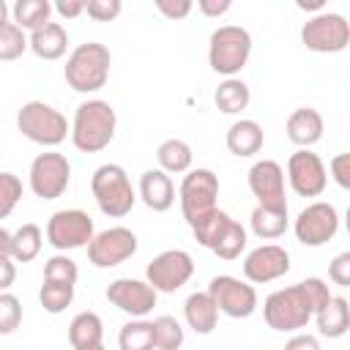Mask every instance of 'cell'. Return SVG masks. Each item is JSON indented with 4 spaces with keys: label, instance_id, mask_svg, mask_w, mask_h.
Returning a JSON list of instances; mask_svg holds the SVG:
<instances>
[{
    "label": "cell",
    "instance_id": "1",
    "mask_svg": "<svg viewBox=\"0 0 350 350\" xmlns=\"http://www.w3.org/2000/svg\"><path fill=\"white\" fill-rule=\"evenodd\" d=\"M115 126H118V115H115L112 104L104 98H90V101H82L77 107L68 137H71L77 150L98 153L112 142Z\"/></svg>",
    "mask_w": 350,
    "mask_h": 350
},
{
    "label": "cell",
    "instance_id": "2",
    "mask_svg": "<svg viewBox=\"0 0 350 350\" xmlns=\"http://www.w3.org/2000/svg\"><path fill=\"white\" fill-rule=\"evenodd\" d=\"M109 66H112V55L104 44L98 41H88L79 44L68 60H66V82L77 90V93H96L107 85L109 79Z\"/></svg>",
    "mask_w": 350,
    "mask_h": 350
},
{
    "label": "cell",
    "instance_id": "3",
    "mask_svg": "<svg viewBox=\"0 0 350 350\" xmlns=\"http://www.w3.org/2000/svg\"><path fill=\"white\" fill-rule=\"evenodd\" d=\"M90 189H93L98 211L109 219H120L131 213L137 202V191L120 164H101L90 178Z\"/></svg>",
    "mask_w": 350,
    "mask_h": 350
},
{
    "label": "cell",
    "instance_id": "4",
    "mask_svg": "<svg viewBox=\"0 0 350 350\" xmlns=\"http://www.w3.org/2000/svg\"><path fill=\"white\" fill-rule=\"evenodd\" d=\"M252 55V36L241 25H221L211 33L208 44V63L216 74H224L227 79L235 77Z\"/></svg>",
    "mask_w": 350,
    "mask_h": 350
},
{
    "label": "cell",
    "instance_id": "5",
    "mask_svg": "<svg viewBox=\"0 0 350 350\" xmlns=\"http://www.w3.org/2000/svg\"><path fill=\"white\" fill-rule=\"evenodd\" d=\"M16 129L22 131V137H27L30 142L44 145V148H55L71 134L66 115H60L55 107H49L44 101L22 104V109L16 112Z\"/></svg>",
    "mask_w": 350,
    "mask_h": 350
},
{
    "label": "cell",
    "instance_id": "6",
    "mask_svg": "<svg viewBox=\"0 0 350 350\" xmlns=\"http://www.w3.org/2000/svg\"><path fill=\"white\" fill-rule=\"evenodd\" d=\"M262 317H265L268 328H273V331H298L314 317V312H312V304L306 301L301 284H290L265 298Z\"/></svg>",
    "mask_w": 350,
    "mask_h": 350
},
{
    "label": "cell",
    "instance_id": "7",
    "mask_svg": "<svg viewBox=\"0 0 350 350\" xmlns=\"http://www.w3.org/2000/svg\"><path fill=\"white\" fill-rule=\"evenodd\" d=\"M301 41L306 49L320 52V55H334L347 49L350 44V22L342 14L334 11H320L312 19L304 22L301 27Z\"/></svg>",
    "mask_w": 350,
    "mask_h": 350
},
{
    "label": "cell",
    "instance_id": "8",
    "mask_svg": "<svg viewBox=\"0 0 350 350\" xmlns=\"http://www.w3.org/2000/svg\"><path fill=\"white\" fill-rule=\"evenodd\" d=\"M180 211L183 219L189 221V227L194 221H200L205 213H211L216 208V197H219V178L213 170L197 167L189 170L180 180Z\"/></svg>",
    "mask_w": 350,
    "mask_h": 350
},
{
    "label": "cell",
    "instance_id": "9",
    "mask_svg": "<svg viewBox=\"0 0 350 350\" xmlns=\"http://www.w3.org/2000/svg\"><path fill=\"white\" fill-rule=\"evenodd\" d=\"M93 219L79 211V208H66V211H55L46 221V241L57 249V252H68V249H82L93 241Z\"/></svg>",
    "mask_w": 350,
    "mask_h": 350
},
{
    "label": "cell",
    "instance_id": "10",
    "mask_svg": "<svg viewBox=\"0 0 350 350\" xmlns=\"http://www.w3.org/2000/svg\"><path fill=\"white\" fill-rule=\"evenodd\" d=\"M194 273V260L183 249H167L156 254L145 268V282L156 293H175L180 290Z\"/></svg>",
    "mask_w": 350,
    "mask_h": 350
},
{
    "label": "cell",
    "instance_id": "11",
    "mask_svg": "<svg viewBox=\"0 0 350 350\" xmlns=\"http://www.w3.org/2000/svg\"><path fill=\"white\" fill-rule=\"evenodd\" d=\"M71 180V164L63 153L46 150L38 153L30 164V189L41 200H57Z\"/></svg>",
    "mask_w": 350,
    "mask_h": 350
},
{
    "label": "cell",
    "instance_id": "12",
    "mask_svg": "<svg viewBox=\"0 0 350 350\" xmlns=\"http://www.w3.org/2000/svg\"><path fill=\"white\" fill-rule=\"evenodd\" d=\"M205 293L213 298L219 312H224L227 317H235V320L249 317L257 309V290L249 282H241V279L227 276V273L213 276Z\"/></svg>",
    "mask_w": 350,
    "mask_h": 350
},
{
    "label": "cell",
    "instance_id": "13",
    "mask_svg": "<svg viewBox=\"0 0 350 350\" xmlns=\"http://www.w3.org/2000/svg\"><path fill=\"white\" fill-rule=\"evenodd\" d=\"M287 180L298 197H320L328 186V172L317 153H312L309 148H298L287 159Z\"/></svg>",
    "mask_w": 350,
    "mask_h": 350
},
{
    "label": "cell",
    "instance_id": "14",
    "mask_svg": "<svg viewBox=\"0 0 350 350\" xmlns=\"http://www.w3.org/2000/svg\"><path fill=\"white\" fill-rule=\"evenodd\" d=\"M137 252V235L129 227H109L93 235L88 243V260L96 268H115L134 257Z\"/></svg>",
    "mask_w": 350,
    "mask_h": 350
},
{
    "label": "cell",
    "instance_id": "15",
    "mask_svg": "<svg viewBox=\"0 0 350 350\" xmlns=\"http://www.w3.org/2000/svg\"><path fill=\"white\" fill-rule=\"evenodd\" d=\"M293 230H295V238L304 246H323V243H328L336 235V230H339V213H336V208L331 202H320V200L317 202H309L298 213Z\"/></svg>",
    "mask_w": 350,
    "mask_h": 350
},
{
    "label": "cell",
    "instance_id": "16",
    "mask_svg": "<svg viewBox=\"0 0 350 350\" xmlns=\"http://www.w3.org/2000/svg\"><path fill=\"white\" fill-rule=\"evenodd\" d=\"M249 189L257 197L260 208H273V211H287V197H284V170L273 159L254 161L249 170Z\"/></svg>",
    "mask_w": 350,
    "mask_h": 350
},
{
    "label": "cell",
    "instance_id": "17",
    "mask_svg": "<svg viewBox=\"0 0 350 350\" xmlns=\"http://www.w3.org/2000/svg\"><path fill=\"white\" fill-rule=\"evenodd\" d=\"M156 295H159V293H156L148 282H142V279H129V276L115 279V282H109V287H107V301H109L112 306H118L120 312L131 314V317H145V314H150L153 306H156Z\"/></svg>",
    "mask_w": 350,
    "mask_h": 350
},
{
    "label": "cell",
    "instance_id": "18",
    "mask_svg": "<svg viewBox=\"0 0 350 350\" xmlns=\"http://www.w3.org/2000/svg\"><path fill=\"white\" fill-rule=\"evenodd\" d=\"M287 271H290V254L279 243H262V246L252 249L243 260V276L252 284L273 282V279L284 276Z\"/></svg>",
    "mask_w": 350,
    "mask_h": 350
},
{
    "label": "cell",
    "instance_id": "19",
    "mask_svg": "<svg viewBox=\"0 0 350 350\" xmlns=\"http://www.w3.org/2000/svg\"><path fill=\"white\" fill-rule=\"evenodd\" d=\"M150 211L156 213H164L172 208L175 202V186H172V178L161 170H145L142 178H139V194H137Z\"/></svg>",
    "mask_w": 350,
    "mask_h": 350
},
{
    "label": "cell",
    "instance_id": "20",
    "mask_svg": "<svg viewBox=\"0 0 350 350\" xmlns=\"http://www.w3.org/2000/svg\"><path fill=\"white\" fill-rule=\"evenodd\" d=\"M287 137L298 148H309L323 139V115L314 107H298L287 118Z\"/></svg>",
    "mask_w": 350,
    "mask_h": 350
},
{
    "label": "cell",
    "instance_id": "21",
    "mask_svg": "<svg viewBox=\"0 0 350 350\" xmlns=\"http://www.w3.org/2000/svg\"><path fill=\"white\" fill-rule=\"evenodd\" d=\"M27 46H30L33 55L41 57V60H57V57H63L66 49H68V33H66L63 25L46 22L44 27H38V30L30 33Z\"/></svg>",
    "mask_w": 350,
    "mask_h": 350
},
{
    "label": "cell",
    "instance_id": "22",
    "mask_svg": "<svg viewBox=\"0 0 350 350\" xmlns=\"http://www.w3.org/2000/svg\"><path fill=\"white\" fill-rule=\"evenodd\" d=\"M262 139H265L262 126L257 120H249V118H241L227 129V150L238 159L254 156L262 148Z\"/></svg>",
    "mask_w": 350,
    "mask_h": 350
},
{
    "label": "cell",
    "instance_id": "23",
    "mask_svg": "<svg viewBox=\"0 0 350 350\" xmlns=\"http://www.w3.org/2000/svg\"><path fill=\"white\" fill-rule=\"evenodd\" d=\"M183 317L194 334H211L219 323V309L208 293H191L183 304Z\"/></svg>",
    "mask_w": 350,
    "mask_h": 350
},
{
    "label": "cell",
    "instance_id": "24",
    "mask_svg": "<svg viewBox=\"0 0 350 350\" xmlns=\"http://www.w3.org/2000/svg\"><path fill=\"white\" fill-rule=\"evenodd\" d=\"M104 339V323L96 312H79L71 323H68V342L74 350H88L101 345Z\"/></svg>",
    "mask_w": 350,
    "mask_h": 350
},
{
    "label": "cell",
    "instance_id": "25",
    "mask_svg": "<svg viewBox=\"0 0 350 350\" xmlns=\"http://www.w3.org/2000/svg\"><path fill=\"white\" fill-rule=\"evenodd\" d=\"M314 320H317V331H320L323 336L339 339V336H345L347 328H350V306H347L345 298H331V301L314 314Z\"/></svg>",
    "mask_w": 350,
    "mask_h": 350
},
{
    "label": "cell",
    "instance_id": "26",
    "mask_svg": "<svg viewBox=\"0 0 350 350\" xmlns=\"http://www.w3.org/2000/svg\"><path fill=\"white\" fill-rule=\"evenodd\" d=\"M249 98H252L249 85H246L243 79H235V77L224 79V82L216 88V93H213V101H216L219 112H224V115H238V112H243V109L249 107Z\"/></svg>",
    "mask_w": 350,
    "mask_h": 350
},
{
    "label": "cell",
    "instance_id": "27",
    "mask_svg": "<svg viewBox=\"0 0 350 350\" xmlns=\"http://www.w3.org/2000/svg\"><path fill=\"white\" fill-rule=\"evenodd\" d=\"M156 159H159V170L167 172V175H180V172H189L191 167V148L189 142L183 139H164L156 150Z\"/></svg>",
    "mask_w": 350,
    "mask_h": 350
},
{
    "label": "cell",
    "instance_id": "28",
    "mask_svg": "<svg viewBox=\"0 0 350 350\" xmlns=\"http://www.w3.org/2000/svg\"><path fill=\"white\" fill-rule=\"evenodd\" d=\"M249 224H252V232L262 241H273V238H282L287 232V211H273V208H254L252 216H249Z\"/></svg>",
    "mask_w": 350,
    "mask_h": 350
},
{
    "label": "cell",
    "instance_id": "29",
    "mask_svg": "<svg viewBox=\"0 0 350 350\" xmlns=\"http://www.w3.org/2000/svg\"><path fill=\"white\" fill-rule=\"evenodd\" d=\"M41 243H44V232L38 224L27 221L22 224L16 232H11V260L16 262H30L38 257L41 252Z\"/></svg>",
    "mask_w": 350,
    "mask_h": 350
},
{
    "label": "cell",
    "instance_id": "30",
    "mask_svg": "<svg viewBox=\"0 0 350 350\" xmlns=\"http://www.w3.org/2000/svg\"><path fill=\"white\" fill-rule=\"evenodd\" d=\"M52 14V3L49 0H16L14 3V25H19L22 30H38L49 22Z\"/></svg>",
    "mask_w": 350,
    "mask_h": 350
},
{
    "label": "cell",
    "instance_id": "31",
    "mask_svg": "<svg viewBox=\"0 0 350 350\" xmlns=\"http://www.w3.org/2000/svg\"><path fill=\"white\" fill-rule=\"evenodd\" d=\"M243 249H246V227L241 221L230 219L227 227L221 230V235L216 238V243L211 246V252L221 260H238Z\"/></svg>",
    "mask_w": 350,
    "mask_h": 350
},
{
    "label": "cell",
    "instance_id": "32",
    "mask_svg": "<svg viewBox=\"0 0 350 350\" xmlns=\"http://www.w3.org/2000/svg\"><path fill=\"white\" fill-rule=\"evenodd\" d=\"M118 347L120 350H153V325L150 320H131L120 328L118 334Z\"/></svg>",
    "mask_w": 350,
    "mask_h": 350
},
{
    "label": "cell",
    "instance_id": "33",
    "mask_svg": "<svg viewBox=\"0 0 350 350\" xmlns=\"http://www.w3.org/2000/svg\"><path fill=\"white\" fill-rule=\"evenodd\" d=\"M150 325H153V347L156 350H178L183 345V328L175 317L159 314L156 320H150Z\"/></svg>",
    "mask_w": 350,
    "mask_h": 350
},
{
    "label": "cell",
    "instance_id": "34",
    "mask_svg": "<svg viewBox=\"0 0 350 350\" xmlns=\"http://www.w3.org/2000/svg\"><path fill=\"white\" fill-rule=\"evenodd\" d=\"M232 216L227 213V211H219V208H213L211 213H205L200 221H194L191 224V232H194V238H197V243H202V246H213L216 243V238L221 235V230L227 227V221H230Z\"/></svg>",
    "mask_w": 350,
    "mask_h": 350
},
{
    "label": "cell",
    "instance_id": "35",
    "mask_svg": "<svg viewBox=\"0 0 350 350\" xmlns=\"http://www.w3.org/2000/svg\"><path fill=\"white\" fill-rule=\"evenodd\" d=\"M41 306L49 314H60L71 301H74V284H60V282H44L38 293Z\"/></svg>",
    "mask_w": 350,
    "mask_h": 350
},
{
    "label": "cell",
    "instance_id": "36",
    "mask_svg": "<svg viewBox=\"0 0 350 350\" xmlns=\"http://www.w3.org/2000/svg\"><path fill=\"white\" fill-rule=\"evenodd\" d=\"M25 49H27V36L19 25L8 22L5 27H0V60H16L22 57Z\"/></svg>",
    "mask_w": 350,
    "mask_h": 350
},
{
    "label": "cell",
    "instance_id": "37",
    "mask_svg": "<svg viewBox=\"0 0 350 350\" xmlns=\"http://www.w3.org/2000/svg\"><path fill=\"white\" fill-rule=\"evenodd\" d=\"M77 262L66 254H55L44 265V282H60V284H77Z\"/></svg>",
    "mask_w": 350,
    "mask_h": 350
},
{
    "label": "cell",
    "instance_id": "38",
    "mask_svg": "<svg viewBox=\"0 0 350 350\" xmlns=\"http://www.w3.org/2000/svg\"><path fill=\"white\" fill-rule=\"evenodd\" d=\"M22 200V180L14 172H0V219H5Z\"/></svg>",
    "mask_w": 350,
    "mask_h": 350
},
{
    "label": "cell",
    "instance_id": "39",
    "mask_svg": "<svg viewBox=\"0 0 350 350\" xmlns=\"http://www.w3.org/2000/svg\"><path fill=\"white\" fill-rule=\"evenodd\" d=\"M22 323V304L14 293H0V334L16 331Z\"/></svg>",
    "mask_w": 350,
    "mask_h": 350
},
{
    "label": "cell",
    "instance_id": "40",
    "mask_svg": "<svg viewBox=\"0 0 350 350\" xmlns=\"http://www.w3.org/2000/svg\"><path fill=\"white\" fill-rule=\"evenodd\" d=\"M301 284V290H304V295H306V301L312 304V312L317 314L334 295L328 293V284L323 282V279H317V276H309V279H304V282H298Z\"/></svg>",
    "mask_w": 350,
    "mask_h": 350
},
{
    "label": "cell",
    "instance_id": "41",
    "mask_svg": "<svg viewBox=\"0 0 350 350\" xmlns=\"http://www.w3.org/2000/svg\"><path fill=\"white\" fill-rule=\"evenodd\" d=\"M120 11H123L120 0H88L85 3V14L96 22H112Z\"/></svg>",
    "mask_w": 350,
    "mask_h": 350
},
{
    "label": "cell",
    "instance_id": "42",
    "mask_svg": "<svg viewBox=\"0 0 350 350\" xmlns=\"http://www.w3.org/2000/svg\"><path fill=\"white\" fill-rule=\"evenodd\" d=\"M328 279L339 287H350V252H342L328 265Z\"/></svg>",
    "mask_w": 350,
    "mask_h": 350
},
{
    "label": "cell",
    "instance_id": "43",
    "mask_svg": "<svg viewBox=\"0 0 350 350\" xmlns=\"http://www.w3.org/2000/svg\"><path fill=\"white\" fill-rule=\"evenodd\" d=\"M328 170H331V178L336 180L339 189H350V156L347 153H336L328 161Z\"/></svg>",
    "mask_w": 350,
    "mask_h": 350
},
{
    "label": "cell",
    "instance_id": "44",
    "mask_svg": "<svg viewBox=\"0 0 350 350\" xmlns=\"http://www.w3.org/2000/svg\"><path fill=\"white\" fill-rule=\"evenodd\" d=\"M156 8L167 16V19H183L191 14V0H156Z\"/></svg>",
    "mask_w": 350,
    "mask_h": 350
},
{
    "label": "cell",
    "instance_id": "45",
    "mask_svg": "<svg viewBox=\"0 0 350 350\" xmlns=\"http://www.w3.org/2000/svg\"><path fill=\"white\" fill-rule=\"evenodd\" d=\"M284 350H323V347H320L317 336H312V334H295V336L284 345Z\"/></svg>",
    "mask_w": 350,
    "mask_h": 350
},
{
    "label": "cell",
    "instance_id": "46",
    "mask_svg": "<svg viewBox=\"0 0 350 350\" xmlns=\"http://www.w3.org/2000/svg\"><path fill=\"white\" fill-rule=\"evenodd\" d=\"M230 0H197V8L205 14V16H221L230 11Z\"/></svg>",
    "mask_w": 350,
    "mask_h": 350
},
{
    "label": "cell",
    "instance_id": "47",
    "mask_svg": "<svg viewBox=\"0 0 350 350\" xmlns=\"http://www.w3.org/2000/svg\"><path fill=\"white\" fill-rule=\"evenodd\" d=\"M55 11H57L63 19H74V16L85 14V3H82V0H57V3H55Z\"/></svg>",
    "mask_w": 350,
    "mask_h": 350
},
{
    "label": "cell",
    "instance_id": "48",
    "mask_svg": "<svg viewBox=\"0 0 350 350\" xmlns=\"http://www.w3.org/2000/svg\"><path fill=\"white\" fill-rule=\"evenodd\" d=\"M16 279V265L11 262V257H0V293H5Z\"/></svg>",
    "mask_w": 350,
    "mask_h": 350
},
{
    "label": "cell",
    "instance_id": "49",
    "mask_svg": "<svg viewBox=\"0 0 350 350\" xmlns=\"http://www.w3.org/2000/svg\"><path fill=\"white\" fill-rule=\"evenodd\" d=\"M0 257H11V232L0 227Z\"/></svg>",
    "mask_w": 350,
    "mask_h": 350
},
{
    "label": "cell",
    "instance_id": "50",
    "mask_svg": "<svg viewBox=\"0 0 350 350\" xmlns=\"http://www.w3.org/2000/svg\"><path fill=\"white\" fill-rule=\"evenodd\" d=\"M295 5H298L301 11H317V14H320V11L325 8V0H309V3H306V0H298Z\"/></svg>",
    "mask_w": 350,
    "mask_h": 350
},
{
    "label": "cell",
    "instance_id": "51",
    "mask_svg": "<svg viewBox=\"0 0 350 350\" xmlns=\"http://www.w3.org/2000/svg\"><path fill=\"white\" fill-rule=\"evenodd\" d=\"M8 25V5H5V0H0V27H5Z\"/></svg>",
    "mask_w": 350,
    "mask_h": 350
},
{
    "label": "cell",
    "instance_id": "52",
    "mask_svg": "<svg viewBox=\"0 0 350 350\" xmlns=\"http://www.w3.org/2000/svg\"><path fill=\"white\" fill-rule=\"evenodd\" d=\"M88 350H107L104 345H96V347H88Z\"/></svg>",
    "mask_w": 350,
    "mask_h": 350
}]
</instances>
